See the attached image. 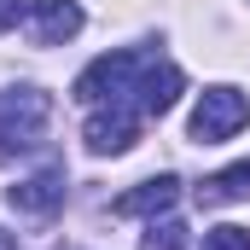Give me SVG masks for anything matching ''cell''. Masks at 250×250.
<instances>
[{
	"label": "cell",
	"instance_id": "cell-6",
	"mask_svg": "<svg viewBox=\"0 0 250 250\" xmlns=\"http://www.w3.org/2000/svg\"><path fill=\"white\" fill-rule=\"evenodd\" d=\"M181 87H187V82H181L175 64H146V59H140V76H134V105H140V111L163 117V111L181 99Z\"/></svg>",
	"mask_w": 250,
	"mask_h": 250
},
{
	"label": "cell",
	"instance_id": "cell-10",
	"mask_svg": "<svg viewBox=\"0 0 250 250\" xmlns=\"http://www.w3.org/2000/svg\"><path fill=\"white\" fill-rule=\"evenodd\" d=\"M140 250H187V227L181 221H151L146 239H140Z\"/></svg>",
	"mask_w": 250,
	"mask_h": 250
},
{
	"label": "cell",
	"instance_id": "cell-5",
	"mask_svg": "<svg viewBox=\"0 0 250 250\" xmlns=\"http://www.w3.org/2000/svg\"><path fill=\"white\" fill-rule=\"evenodd\" d=\"M29 41L35 47H59L70 35H82V6L76 0H29Z\"/></svg>",
	"mask_w": 250,
	"mask_h": 250
},
{
	"label": "cell",
	"instance_id": "cell-13",
	"mask_svg": "<svg viewBox=\"0 0 250 250\" xmlns=\"http://www.w3.org/2000/svg\"><path fill=\"white\" fill-rule=\"evenodd\" d=\"M0 250H18V239H12V233H0Z\"/></svg>",
	"mask_w": 250,
	"mask_h": 250
},
{
	"label": "cell",
	"instance_id": "cell-3",
	"mask_svg": "<svg viewBox=\"0 0 250 250\" xmlns=\"http://www.w3.org/2000/svg\"><path fill=\"white\" fill-rule=\"evenodd\" d=\"M134 76H140V53H105L76 76V99L82 105H99V99H123L134 93Z\"/></svg>",
	"mask_w": 250,
	"mask_h": 250
},
{
	"label": "cell",
	"instance_id": "cell-8",
	"mask_svg": "<svg viewBox=\"0 0 250 250\" xmlns=\"http://www.w3.org/2000/svg\"><path fill=\"white\" fill-rule=\"evenodd\" d=\"M175 204H181V181L175 175H157V181H140L134 192H123L111 209L117 215H169Z\"/></svg>",
	"mask_w": 250,
	"mask_h": 250
},
{
	"label": "cell",
	"instance_id": "cell-9",
	"mask_svg": "<svg viewBox=\"0 0 250 250\" xmlns=\"http://www.w3.org/2000/svg\"><path fill=\"white\" fill-rule=\"evenodd\" d=\"M245 198H250V157L233 163V169H221V175H209L198 187V204H245Z\"/></svg>",
	"mask_w": 250,
	"mask_h": 250
},
{
	"label": "cell",
	"instance_id": "cell-4",
	"mask_svg": "<svg viewBox=\"0 0 250 250\" xmlns=\"http://www.w3.org/2000/svg\"><path fill=\"white\" fill-rule=\"evenodd\" d=\"M82 140H87V151L93 157H123L128 146L140 140V117L123 111V105H111V111H93L87 128H82Z\"/></svg>",
	"mask_w": 250,
	"mask_h": 250
},
{
	"label": "cell",
	"instance_id": "cell-2",
	"mask_svg": "<svg viewBox=\"0 0 250 250\" xmlns=\"http://www.w3.org/2000/svg\"><path fill=\"white\" fill-rule=\"evenodd\" d=\"M245 123H250V99L245 93L239 87H209L198 99V111H192V140L198 146H221V140H233Z\"/></svg>",
	"mask_w": 250,
	"mask_h": 250
},
{
	"label": "cell",
	"instance_id": "cell-7",
	"mask_svg": "<svg viewBox=\"0 0 250 250\" xmlns=\"http://www.w3.org/2000/svg\"><path fill=\"white\" fill-rule=\"evenodd\" d=\"M6 204H12L18 215H53L64 204V169H41V175L6 187Z\"/></svg>",
	"mask_w": 250,
	"mask_h": 250
},
{
	"label": "cell",
	"instance_id": "cell-1",
	"mask_svg": "<svg viewBox=\"0 0 250 250\" xmlns=\"http://www.w3.org/2000/svg\"><path fill=\"white\" fill-rule=\"evenodd\" d=\"M53 117V99L41 87H6L0 93V157L12 151H29L41 140V128Z\"/></svg>",
	"mask_w": 250,
	"mask_h": 250
},
{
	"label": "cell",
	"instance_id": "cell-12",
	"mask_svg": "<svg viewBox=\"0 0 250 250\" xmlns=\"http://www.w3.org/2000/svg\"><path fill=\"white\" fill-rule=\"evenodd\" d=\"M18 18H23V0H0V29H12Z\"/></svg>",
	"mask_w": 250,
	"mask_h": 250
},
{
	"label": "cell",
	"instance_id": "cell-11",
	"mask_svg": "<svg viewBox=\"0 0 250 250\" xmlns=\"http://www.w3.org/2000/svg\"><path fill=\"white\" fill-rule=\"evenodd\" d=\"M204 250H250V227H209L204 233Z\"/></svg>",
	"mask_w": 250,
	"mask_h": 250
}]
</instances>
